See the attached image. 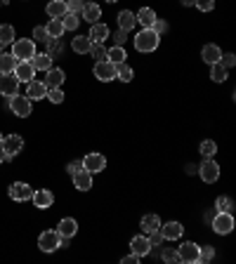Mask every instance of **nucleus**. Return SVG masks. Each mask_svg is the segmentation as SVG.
<instances>
[{
  "label": "nucleus",
  "instance_id": "23",
  "mask_svg": "<svg viewBox=\"0 0 236 264\" xmlns=\"http://www.w3.org/2000/svg\"><path fill=\"white\" fill-rule=\"evenodd\" d=\"M45 87L50 90V87H62V83L66 80V76H64L62 68H50V71H45Z\"/></svg>",
  "mask_w": 236,
  "mask_h": 264
},
{
  "label": "nucleus",
  "instance_id": "58",
  "mask_svg": "<svg viewBox=\"0 0 236 264\" xmlns=\"http://www.w3.org/2000/svg\"><path fill=\"white\" fill-rule=\"evenodd\" d=\"M0 52H3V45H0Z\"/></svg>",
  "mask_w": 236,
  "mask_h": 264
},
{
  "label": "nucleus",
  "instance_id": "25",
  "mask_svg": "<svg viewBox=\"0 0 236 264\" xmlns=\"http://www.w3.org/2000/svg\"><path fill=\"white\" fill-rule=\"evenodd\" d=\"M135 19H137V24H142V29H151L158 17H156V12L151 7H142V10L135 14Z\"/></svg>",
  "mask_w": 236,
  "mask_h": 264
},
{
  "label": "nucleus",
  "instance_id": "24",
  "mask_svg": "<svg viewBox=\"0 0 236 264\" xmlns=\"http://www.w3.org/2000/svg\"><path fill=\"white\" fill-rule=\"evenodd\" d=\"M201 57H203V62L205 64H218L220 62V57H222V50L218 47V45H203V50H201Z\"/></svg>",
  "mask_w": 236,
  "mask_h": 264
},
{
  "label": "nucleus",
  "instance_id": "14",
  "mask_svg": "<svg viewBox=\"0 0 236 264\" xmlns=\"http://www.w3.org/2000/svg\"><path fill=\"white\" fill-rule=\"evenodd\" d=\"M33 205H36L38 210H45V208H52V203H55V194L48 189H38L33 191V196H31Z\"/></svg>",
  "mask_w": 236,
  "mask_h": 264
},
{
  "label": "nucleus",
  "instance_id": "27",
  "mask_svg": "<svg viewBox=\"0 0 236 264\" xmlns=\"http://www.w3.org/2000/svg\"><path fill=\"white\" fill-rule=\"evenodd\" d=\"M118 26L123 29V31L130 33L132 29L137 26V19H135V12H130V10H123V12H118Z\"/></svg>",
  "mask_w": 236,
  "mask_h": 264
},
{
  "label": "nucleus",
  "instance_id": "40",
  "mask_svg": "<svg viewBox=\"0 0 236 264\" xmlns=\"http://www.w3.org/2000/svg\"><path fill=\"white\" fill-rule=\"evenodd\" d=\"M87 55L92 57L95 62H104L106 59V47H104V43H92V47H90V52Z\"/></svg>",
  "mask_w": 236,
  "mask_h": 264
},
{
  "label": "nucleus",
  "instance_id": "37",
  "mask_svg": "<svg viewBox=\"0 0 236 264\" xmlns=\"http://www.w3.org/2000/svg\"><path fill=\"white\" fill-rule=\"evenodd\" d=\"M62 24H64V31H76V29H78V24H81V19H78V14L66 12L62 17Z\"/></svg>",
  "mask_w": 236,
  "mask_h": 264
},
{
  "label": "nucleus",
  "instance_id": "4",
  "mask_svg": "<svg viewBox=\"0 0 236 264\" xmlns=\"http://www.w3.org/2000/svg\"><path fill=\"white\" fill-rule=\"evenodd\" d=\"M64 246V238L59 236L57 231H43L40 236H38V248L43 252H55V250H59V248Z\"/></svg>",
  "mask_w": 236,
  "mask_h": 264
},
{
  "label": "nucleus",
  "instance_id": "3",
  "mask_svg": "<svg viewBox=\"0 0 236 264\" xmlns=\"http://www.w3.org/2000/svg\"><path fill=\"white\" fill-rule=\"evenodd\" d=\"M210 224H213V231H215V233L227 236V233L234 231L236 222H234V215H231V212H215L213 220H210Z\"/></svg>",
  "mask_w": 236,
  "mask_h": 264
},
{
  "label": "nucleus",
  "instance_id": "52",
  "mask_svg": "<svg viewBox=\"0 0 236 264\" xmlns=\"http://www.w3.org/2000/svg\"><path fill=\"white\" fill-rule=\"evenodd\" d=\"M137 262V255H130V257H123L121 259V264H135Z\"/></svg>",
  "mask_w": 236,
  "mask_h": 264
},
{
  "label": "nucleus",
  "instance_id": "39",
  "mask_svg": "<svg viewBox=\"0 0 236 264\" xmlns=\"http://www.w3.org/2000/svg\"><path fill=\"white\" fill-rule=\"evenodd\" d=\"M234 210V201L229 196H218L215 201V212H231Z\"/></svg>",
  "mask_w": 236,
  "mask_h": 264
},
{
  "label": "nucleus",
  "instance_id": "56",
  "mask_svg": "<svg viewBox=\"0 0 236 264\" xmlns=\"http://www.w3.org/2000/svg\"><path fill=\"white\" fill-rule=\"evenodd\" d=\"M106 3H118V0H106Z\"/></svg>",
  "mask_w": 236,
  "mask_h": 264
},
{
  "label": "nucleus",
  "instance_id": "34",
  "mask_svg": "<svg viewBox=\"0 0 236 264\" xmlns=\"http://www.w3.org/2000/svg\"><path fill=\"white\" fill-rule=\"evenodd\" d=\"M14 43V26L3 24L0 26V45H12Z\"/></svg>",
  "mask_w": 236,
  "mask_h": 264
},
{
  "label": "nucleus",
  "instance_id": "8",
  "mask_svg": "<svg viewBox=\"0 0 236 264\" xmlns=\"http://www.w3.org/2000/svg\"><path fill=\"white\" fill-rule=\"evenodd\" d=\"M19 92V80L14 74H0V94L3 97H14Z\"/></svg>",
  "mask_w": 236,
  "mask_h": 264
},
{
  "label": "nucleus",
  "instance_id": "36",
  "mask_svg": "<svg viewBox=\"0 0 236 264\" xmlns=\"http://www.w3.org/2000/svg\"><path fill=\"white\" fill-rule=\"evenodd\" d=\"M227 71H229V68H224L222 64H210V78L215 80V83H224V80H227Z\"/></svg>",
  "mask_w": 236,
  "mask_h": 264
},
{
  "label": "nucleus",
  "instance_id": "6",
  "mask_svg": "<svg viewBox=\"0 0 236 264\" xmlns=\"http://www.w3.org/2000/svg\"><path fill=\"white\" fill-rule=\"evenodd\" d=\"M10 111H12L14 116L19 118H26L31 116V99L26 97V94H14V97H10Z\"/></svg>",
  "mask_w": 236,
  "mask_h": 264
},
{
  "label": "nucleus",
  "instance_id": "10",
  "mask_svg": "<svg viewBox=\"0 0 236 264\" xmlns=\"http://www.w3.org/2000/svg\"><path fill=\"white\" fill-rule=\"evenodd\" d=\"M33 196V189L26 182H14L12 186H10V198L17 203H26V201H31Z\"/></svg>",
  "mask_w": 236,
  "mask_h": 264
},
{
  "label": "nucleus",
  "instance_id": "57",
  "mask_svg": "<svg viewBox=\"0 0 236 264\" xmlns=\"http://www.w3.org/2000/svg\"><path fill=\"white\" fill-rule=\"evenodd\" d=\"M3 3H7V0H0V5H3Z\"/></svg>",
  "mask_w": 236,
  "mask_h": 264
},
{
  "label": "nucleus",
  "instance_id": "43",
  "mask_svg": "<svg viewBox=\"0 0 236 264\" xmlns=\"http://www.w3.org/2000/svg\"><path fill=\"white\" fill-rule=\"evenodd\" d=\"M48 31H45V26H36V29H33V43H45V40H48Z\"/></svg>",
  "mask_w": 236,
  "mask_h": 264
},
{
  "label": "nucleus",
  "instance_id": "26",
  "mask_svg": "<svg viewBox=\"0 0 236 264\" xmlns=\"http://www.w3.org/2000/svg\"><path fill=\"white\" fill-rule=\"evenodd\" d=\"M31 64L36 71H50L52 68V57L48 55V52H36V55L31 57Z\"/></svg>",
  "mask_w": 236,
  "mask_h": 264
},
{
  "label": "nucleus",
  "instance_id": "22",
  "mask_svg": "<svg viewBox=\"0 0 236 264\" xmlns=\"http://www.w3.org/2000/svg\"><path fill=\"white\" fill-rule=\"evenodd\" d=\"M81 14H83V19H85L87 24H97L100 17H102V7L95 5V3H85L83 10H81Z\"/></svg>",
  "mask_w": 236,
  "mask_h": 264
},
{
  "label": "nucleus",
  "instance_id": "30",
  "mask_svg": "<svg viewBox=\"0 0 236 264\" xmlns=\"http://www.w3.org/2000/svg\"><path fill=\"white\" fill-rule=\"evenodd\" d=\"M139 227H142L144 233L158 231V227H161V220H158V215H144L142 222H139Z\"/></svg>",
  "mask_w": 236,
  "mask_h": 264
},
{
  "label": "nucleus",
  "instance_id": "41",
  "mask_svg": "<svg viewBox=\"0 0 236 264\" xmlns=\"http://www.w3.org/2000/svg\"><path fill=\"white\" fill-rule=\"evenodd\" d=\"M45 97L50 99L52 104H62V102H64V90H62V87H50Z\"/></svg>",
  "mask_w": 236,
  "mask_h": 264
},
{
  "label": "nucleus",
  "instance_id": "13",
  "mask_svg": "<svg viewBox=\"0 0 236 264\" xmlns=\"http://www.w3.org/2000/svg\"><path fill=\"white\" fill-rule=\"evenodd\" d=\"M95 76L102 80V83H109V80L116 78V64H111L109 59L95 64Z\"/></svg>",
  "mask_w": 236,
  "mask_h": 264
},
{
  "label": "nucleus",
  "instance_id": "21",
  "mask_svg": "<svg viewBox=\"0 0 236 264\" xmlns=\"http://www.w3.org/2000/svg\"><path fill=\"white\" fill-rule=\"evenodd\" d=\"M45 12H48V17H50V19H62L64 14L68 12V10H66V0H50L48 7H45Z\"/></svg>",
  "mask_w": 236,
  "mask_h": 264
},
{
  "label": "nucleus",
  "instance_id": "51",
  "mask_svg": "<svg viewBox=\"0 0 236 264\" xmlns=\"http://www.w3.org/2000/svg\"><path fill=\"white\" fill-rule=\"evenodd\" d=\"M68 175H76L78 170H83V160H74V163H68Z\"/></svg>",
  "mask_w": 236,
  "mask_h": 264
},
{
  "label": "nucleus",
  "instance_id": "7",
  "mask_svg": "<svg viewBox=\"0 0 236 264\" xmlns=\"http://www.w3.org/2000/svg\"><path fill=\"white\" fill-rule=\"evenodd\" d=\"M0 149H3L5 158L10 160L24 149V139H21L19 135H7V137H3V141H0Z\"/></svg>",
  "mask_w": 236,
  "mask_h": 264
},
{
  "label": "nucleus",
  "instance_id": "19",
  "mask_svg": "<svg viewBox=\"0 0 236 264\" xmlns=\"http://www.w3.org/2000/svg\"><path fill=\"white\" fill-rule=\"evenodd\" d=\"M26 97L31 99V102H38V99H43L45 94H48V87H45V83H40V80H31V83H26Z\"/></svg>",
  "mask_w": 236,
  "mask_h": 264
},
{
  "label": "nucleus",
  "instance_id": "44",
  "mask_svg": "<svg viewBox=\"0 0 236 264\" xmlns=\"http://www.w3.org/2000/svg\"><path fill=\"white\" fill-rule=\"evenodd\" d=\"M83 5H85V0H66V10L74 14H81Z\"/></svg>",
  "mask_w": 236,
  "mask_h": 264
},
{
  "label": "nucleus",
  "instance_id": "28",
  "mask_svg": "<svg viewBox=\"0 0 236 264\" xmlns=\"http://www.w3.org/2000/svg\"><path fill=\"white\" fill-rule=\"evenodd\" d=\"M90 47H92V40L87 36H76L74 40H71V50H74L76 55H87Z\"/></svg>",
  "mask_w": 236,
  "mask_h": 264
},
{
  "label": "nucleus",
  "instance_id": "53",
  "mask_svg": "<svg viewBox=\"0 0 236 264\" xmlns=\"http://www.w3.org/2000/svg\"><path fill=\"white\" fill-rule=\"evenodd\" d=\"M184 172H186V175H194V172H196V165H194V163H186Z\"/></svg>",
  "mask_w": 236,
  "mask_h": 264
},
{
  "label": "nucleus",
  "instance_id": "50",
  "mask_svg": "<svg viewBox=\"0 0 236 264\" xmlns=\"http://www.w3.org/2000/svg\"><path fill=\"white\" fill-rule=\"evenodd\" d=\"M151 29H154V31L158 33V36H163V33L168 31V24H166L163 19H156V21H154V26H151Z\"/></svg>",
  "mask_w": 236,
  "mask_h": 264
},
{
  "label": "nucleus",
  "instance_id": "45",
  "mask_svg": "<svg viewBox=\"0 0 236 264\" xmlns=\"http://www.w3.org/2000/svg\"><path fill=\"white\" fill-rule=\"evenodd\" d=\"M161 257L166 259V262H180V257H177V250H173V248H163Z\"/></svg>",
  "mask_w": 236,
  "mask_h": 264
},
{
  "label": "nucleus",
  "instance_id": "32",
  "mask_svg": "<svg viewBox=\"0 0 236 264\" xmlns=\"http://www.w3.org/2000/svg\"><path fill=\"white\" fill-rule=\"evenodd\" d=\"M45 43H48V55H50L52 59L64 55V45H62V40H59V38H48Z\"/></svg>",
  "mask_w": 236,
  "mask_h": 264
},
{
  "label": "nucleus",
  "instance_id": "11",
  "mask_svg": "<svg viewBox=\"0 0 236 264\" xmlns=\"http://www.w3.org/2000/svg\"><path fill=\"white\" fill-rule=\"evenodd\" d=\"M158 231H161L163 241H180L182 233H184V227H182L180 222H166V224L158 227Z\"/></svg>",
  "mask_w": 236,
  "mask_h": 264
},
{
  "label": "nucleus",
  "instance_id": "2",
  "mask_svg": "<svg viewBox=\"0 0 236 264\" xmlns=\"http://www.w3.org/2000/svg\"><path fill=\"white\" fill-rule=\"evenodd\" d=\"M36 55V43L31 38H19L12 43V57L17 62H24V59H31Z\"/></svg>",
  "mask_w": 236,
  "mask_h": 264
},
{
  "label": "nucleus",
  "instance_id": "49",
  "mask_svg": "<svg viewBox=\"0 0 236 264\" xmlns=\"http://www.w3.org/2000/svg\"><path fill=\"white\" fill-rule=\"evenodd\" d=\"M147 238H149L151 248H154V246H161V243H163V236H161V231H151V233H147Z\"/></svg>",
  "mask_w": 236,
  "mask_h": 264
},
{
  "label": "nucleus",
  "instance_id": "59",
  "mask_svg": "<svg viewBox=\"0 0 236 264\" xmlns=\"http://www.w3.org/2000/svg\"><path fill=\"white\" fill-rule=\"evenodd\" d=\"M0 141H3V135H0Z\"/></svg>",
  "mask_w": 236,
  "mask_h": 264
},
{
  "label": "nucleus",
  "instance_id": "17",
  "mask_svg": "<svg viewBox=\"0 0 236 264\" xmlns=\"http://www.w3.org/2000/svg\"><path fill=\"white\" fill-rule=\"evenodd\" d=\"M130 250H132V255H137V257L149 255V252H151V243H149V238H147V233H144V236H135V238L130 241Z\"/></svg>",
  "mask_w": 236,
  "mask_h": 264
},
{
  "label": "nucleus",
  "instance_id": "5",
  "mask_svg": "<svg viewBox=\"0 0 236 264\" xmlns=\"http://www.w3.org/2000/svg\"><path fill=\"white\" fill-rule=\"evenodd\" d=\"M196 172L201 175V179H203L205 184H215V182L220 179V165L213 158H205L203 163L196 167Z\"/></svg>",
  "mask_w": 236,
  "mask_h": 264
},
{
  "label": "nucleus",
  "instance_id": "55",
  "mask_svg": "<svg viewBox=\"0 0 236 264\" xmlns=\"http://www.w3.org/2000/svg\"><path fill=\"white\" fill-rule=\"evenodd\" d=\"M5 160L7 158H5V154H3V149H0V163H5Z\"/></svg>",
  "mask_w": 236,
  "mask_h": 264
},
{
  "label": "nucleus",
  "instance_id": "38",
  "mask_svg": "<svg viewBox=\"0 0 236 264\" xmlns=\"http://www.w3.org/2000/svg\"><path fill=\"white\" fill-rule=\"evenodd\" d=\"M199 151H201V156H205V158H213V156L218 154V144L213 139H203L201 141V147H199Z\"/></svg>",
  "mask_w": 236,
  "mask_h": 264
},
{
  "label": "nucleus",
  "instance_id": "46",
  "mask_svg": "<svg viewBox=\"0 0 236 264\" xmlns=\"http://www.w3.org/2000/svg\"><path fill=\"white\" fill-rule=\"evenodd\" d=\"M194 7H199L201 12H210L213 7H215V0H196V5Z\"/></svg>",
  "mask_w": 236,
  "mask_h": 264
},
{
  "label": "nucleus",
  "instance_id": "18",
  "mask_svg": "<svg viewBox=\"0 0 236 264\" xmlns=\"http://www.w3.org/2000/svg\"><path fill=\"white\" fill-rule=\"evenodd\" d=\"M71 177H74V186L78 191H90V189H92V175H90L85 167L78 170L76 175H71Z\"/></svg>",
  "mask_w": 236,
  "mask_h": 264
},
{
  "label": "nucleus",
  "instance_id": "35",
  "mask_svg": "<svg viewBox=\"0 0 236 264\" xmlns=\"http://www.w3.org/2000/svg\"><path fill=\"white\" fill-rule=\"evenodd\" d=\"M132 76H135V71H132V66H128V62L118 64L116 66V78H121L123 83H130Z\"/></svg>",
  "mask_w": 236,
  "mask_h": 264
},
{
  "label": "nucleus",
  "instance_id": "47",
  "mask_svg": "<svg viewBox=\"0 0 236 264\" xmlns=\"http://www.w3.org/2000/svg\"><path fill=\"white\" fill-rule=\"evenodd\" d=\"M220 64H222L224 68H231V66H234V64H236V57L231 55V52H227V55H222V57H220Z\"/></svg>",
  "mask_w": 236,
  "mask_h": 264
},
{
  "label": "nucleus",
  "instance_id": "42",
  "mask_svg": "<svg viewBox=\"0 0 236 264\" xmlns=\"http://www.w3.org/2000/svg\"><path fill=\"white\" fill-rule=\"evenodd\" d=\"M213 257H215V248H213V246L199 248V262H210Z\"/></svg>",
  "mask_w": 236,
  "mask_h": 264
},
{
  "label": "nucleus",
  "instance_id": "29",
  "mask_svg": "<svg viewBox=\"0 0 236 264\" xmlns=\"http://www.w3.org/2000/svg\"><path fill=\"white\" fill-rule=\"evenodd\" d=\"M17 59L12 57V52H0V74H14Z\"/></svg>",
  "mask_w": 236,
  "mask_h": 264
},
{
  "label": "nucleus",
  "instance_id": "9",
  "mask_svg": "<svg viewBox=\"0 0 236 264\" xmlns=\"http://www.w3.org/2000/svg\"><path fill=\"white\" fill-rule=\"evenodd\" d=\"M83 167H85L90 175H97V172H102L106 167V158L102 154H97V151H92V154H87L85 158H83Z\"/></svg>",
  "mask_w": 236,
  "mask_h": 264
},
{
  "label": "nucleus",
  "instance_id": "31",
  "mask_svg": "<svg viewBox=\"0 0 236 264\" xmlns=\"http://www.w3.org/2000/svg\"><path fill=\"white\" fill-rule=\"evenodd\" d=\"M125 57H128V55H125V50L121 47V45H113V47L106 50V59H109L111 64H116V66L125 62Z\"/></svg>",
  "mask_w": 236,
  "mask_h": 264
},
{
  "label": "nucleus",
  "instance_id": "12",
  "mask_svg": "<svg viewBox=\"0 0 236 264\" xmlns=\"http://www.w3.org/2000/svg\"><path fill=\"white\" fill-rule=\"evenodd\" d=\"M14 76H17L19 83H31L33 76H36V68H33L31 59H24V62H17L14 66Z\"/></svg>",
  "mask_w": 236,
  "mask_h": 264
},
{
  "label": "nucleus",
  "instance_id": "20",
  "mask_svg": "<svg viewBox=\"0 0 236 264\" xmlns=\"http://www.w3.org/2000/svg\"><path fill=\"white\" fill-rule=\"evenodd\" d=\"M111 36V31H109V26L106 24H100V21H97V24H90V40H92V43H104L106 38Z\"/></svg>",
  "mask_w": 236,
  "mask_h": 264
},
{
  "label": "nucleus",
  "instance_id": "1",
  "mask_svg": "<svg viewBox=\"0 0 236 264\" xmlns=\"http://www.w3.org/2000/svg\"><path fill=\"white\" fill-rule=\"evenodd\" d=\"M158 45H161V36H158L154 29H142V31L135 36V50L142 52V55L158 50Z\"/></svg>",
  "mask_w": 236,
  "mask_h": 264
},
{
  "label": "nucleus",
  "instance_id": "15",
  "mask_svg": "<svg viewBox=\"0 0 236 264\" xmlns=\"http://www.w3.org/2000/svg\"><path fill=\"white\" fill-rule=\"evenodd\" d=\"M57 233H59L64 241H71L76 233H78V222H76L74 217H64V220L59 222V227H57Z\"/></svg>",
  "mask_w": 236,
  "mask_h": 264
},
{
  "label": "nucleus",
  "instance_id": "54",
  "mask_svg": "<svg viewBox=\"0 0 236 264\" xmlns=\"http://www.w3.org/2000/svg\"><path fill=\"white\" fill-rule=\"evenodd\" d=\"M182 5H184V7H192V5H196V0H182Z\"/></svg>",
  "mask_w": 236,
  "mask_h": 264
},
{
  "label": "nucleus",
  "instance_id": "33",
  "mask_svg": "<svg viewBox=\"0 0 236 264\" xmlns=\"http://www.w3.org/2000/svg\"><path fill=\"white\" fill-rule=\"evenodd\" d=\"M45 31H48V36H50V38H62L64 36L62 19H50V24L45 26Z\"/></svg>",
  "mask_w": 236,
  "mask_h": 264
},
{
  "label": "nucleus",
  "instance_id": "16",
  "mask_svg": "<svg viewBox=\"0 0 236 264\" xmlns=\"http://www.w3.org/2000/svg\"><path fill=\"white\" fill-rule=\"evenodd\" d=\"M177 257L184 264L199 262V246H196V243H184V246H180V250H177Z\"/></svg>",
  "mask_w": 236,
  "mask_h": 264
},
{
  "label": "nucleus",
  "instance_id": "48",
  "mask_svg": "<svg viewBox=\"0 0 236 264\" xmlns=\"http://www.w3.org/2000/svg\"><path fill=\"white\" fill-rule=\"evenodd\" d=\"M113 43H116V45H121V47H123V43H125V40H128V31H123V29H118V31L116 33H113Z\"/></svg>",
  "mask_w": 236,
  "mask_h": 264
}]
</instances>
